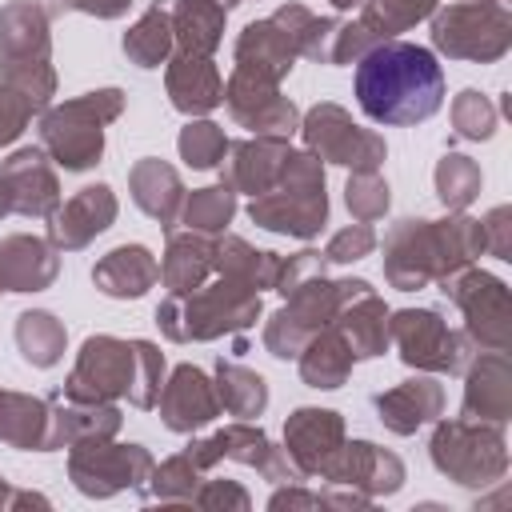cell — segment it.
Instances as JSON below:
<instances>
[{"label": "cell", "mask_w": 512, "mask_h": 512, "mask_svg": "<svg viewBox=\"0 0 512 512\" xmlns=\"http://www.w3.org/2000/svg\"><path fill=\"white\" fill-rule=\"evenodd\" d=\"M340 284V304L332 316V328L344 336L356 360H372L388 352V304L376 296L368 280H336Z\"/></svg>", "instance_id": "cell-17"}, {"label": "cell", "mask_w": 512, "mask_h": 512, "mask_svg": "<svg viewBox=\"0 0 512 512\" xmlns=\"http://www.w3.org/2000/svg\"><path fill=\"white\" fill-rule=\"evenodd\" d=\"M132 388V340L120 336H88L76 352V364L64 380V400L108 404L128 396Z\"/></svg>", "instance_id": "cell-14"}, {"label": "cell", "mask_w": 512, "mask_h": 512, "mask_svg": "<svg viewBox=\"0 0 512 512\" xmlns=\"http://www.w3.org/2000/svg\"><path fill=\"white\" fill-rule=\"evenodd\" d=\"M220 104L252 136H284L288 140L300 128V108L280 92V84L248 76L240 68H232V76L224 80V100Z\"/></svg>", "instance_id": "cell-15"}, {"label": "cell", "mask_w": 512, "mask_h": 512, "mask_svg": "<svg viewBox=\"0 0 512 512\" xmlns=\"http://www.w3.org/2000/svg\"><path fill=\"white\" fill-rule=\"evenodd\" d=\"M160 420L168 432H180V436H192L200 432L204 424H212L220 416V400H216V384L204 368L196 364H176L172 376L164 380L160 388Z\"/></svg>", "instance_id": "cell-19"}, {"label": "cell", "mask_w": 512, "mask_h": 512, "mask_svg": "<svg viewBox=\"0 0 512 512\" xmlns=\"http://www.w3.org/2000/svg\"><path fill=\"white\" fill-rule=\"evenodd\" d=\"M216 400H220V412L236 416V420H252L268 408V380L244 364H232V360H216Z\"/></svg>", "instance_id": "cell-38"}, {"label": "cell", "mask_w": 512, "mask_h": 512, "mask_svg": "<svg viewBox=\"0 0 512 512\" xmlns=\"http://www.w3.org/2000/svg\"><path fill=\"white\" fill-rule=\"evenodd\" d=\"M64 344H68V332H64V324H60L52 312L28 308V312L16 316V348H20V356H24L32 368H52V364H60Z\"/></svg>", "instance_id": "cell-39"}, {"label": "cell", "mask_w": 512, "mask_h": 512, "mask_svg": "<svg viewBox=\"0 0 512 512\" xmlns=\"http://www.w3.org/2000/svg\"><path fill=\"white\" fill-rule=\"evenodd\" d=\"M288 140L284 136H248V140H228V152L220 160V184L232 188L236 196H260L268 192L288 160Z\"/></svg>", "instance_id": "cell-21"}, {"label": "cell", "mask_w": 512, "mask_h": 512, "mask_svg": "<svg viewBox=\"0 0 512 512\" xmlns=\"http://www.w3.org/2000/svg\"><path fill=\"white\" fill-rule=\"evenodd\" d=\"M372 408H376V416L388 432L412 436L444 412V384H436L432 376H412V380H404L388 392H376Z\"/></svg>", "instance_id": "cell-26"}, {"label": "cell", "mask_w": 512, "mask_h": 512, "mask_svg": "<svg viewBox=\"0 0 512 512\" xmlns=\"http://www.w3.org/2000/svg\"><path fill=\"white\" fill-rule=\"evenodd\" d=\"M60 276L56 244L44 236L12 232L0 240V288L8 292H44Z\"/></svg>", "instance_id": "cell-25"}, {"label": "cell", "mask_w": 512, "mask_h": 512, "mask_svg": "<svg viewBox=\"0 0 512 512\" xmlns=\"http://www.w3.org/2000/svg\"><path fill=\"white\" fill-rule=\"evenodd\" d=\"M484 232V252H492L496 260H512V212L500 204L480 220Z\"/></svg>", "instance_id": "cell-52"}, {"label": "cell", "mask_w": 512, "mask_h": 512, "mask_svg": "<svg viewBox=\"0 0 512 512\" xmlns=\"http://www.w3.org/2000/svg\"><path fill=\"white\" fill-rule=\"evenodd\" d=\"M436 12V0H360V28L372 40H392L408 32L412 24L428 20Z\"/></svg>", "instance_id": "cell-40"}, {"label": "cell", "mask_w": 512, "mask_h": 512, "mask_svg": "<svg viewBox=\"0 0 512 512\" xmlns=\"http://www.w3.org/2000/svg\"><path fill=\"white\" fill-rule=\"evenodd\" d=\"M32 116H36V108H32L16 88H8V84L0 80V148H8V144L32 124Z\"/></svg>", "instance_id": "cell-51"}, {"label": "cell", "mask_w": 512, "mask_h": 512, "mask_svg": "<svg viewBox=\"0 0 512 512\" xmlns=\"http://www.w3.org/2000/svg\"><path fill=\"white\" fill-rule=\"evenodd\" d=\"M48 424H52V404L48 400L0 388V444L28 448V452H48Z\"/></svg>", "instance_id": "cell-33"}, {"label": "cell", "mask_w": 512, "mask_h": 512, "mask_svg": "<svg viewBox=\"0 0 512 512\" xmlns=\"http://www.w3.org/2000/svg\"><path fill=\"white\" fill-rule=\"evenodd\" d=\"M432 180H436V196L448 212H464L480 196V184H484L480 164L472 156H460V152H444Z\"/></svg>", "instance_id": "cell-41"}, {"label": "cell", "mask_w": 512, "mask_h": 512, "mask_svg": "<svg viewBox=\"0 0 512 512\" xmlns=\"http://www.w3.org/2000/svg\"><path fill=\"white\" fill-rule=\"evenodd\" d=\"M0 216H8V200H4V184H0Z\"/></svg>", "instance_id": "cell-57"}, {"label": "cell", "mask_w": 512, "mask_h": 512, "mask_svg": "<svg viewBox=\"0 0 512 512\" xmlns=\"http://www.w3.org/2000/svg\"><path fill=\"white\" fill-rule=\"evenodd\" d=\"M268 508L280 512V508H324V492H308V488H296V480H288V488H276L268 496Z\"/></svg>", "instance_id": "cell-54"}, {"label": "cell", "mask_w": 512, "mask_h": 512, "mask_svg": "<svg viewBox=\"0 0 512 512\" xmlns=\"http://www.w3.org/2000/svg\"><path fill=\"white\" fill-rule=\"evenodd\" d=\"M300 380L308 384V388H324V392H332V388H340V384H348V376H352V364H356V356H352V348L344 344V336L328 324V328H320L304 348H300Z\"/></svg>", "instance_id": "cell-35"}, {"label": "cell", "mask_w": 512, "mask_h": 512, "mask_svg": "<svg viewBox=\"0 0 512 512\" xmlns=\"http://www.w3.org/2000/svg\"><path fill=\"white\" fill-rule=\"evenodd\" d=\"M212 252H216V236L208 232H168V248L160 260V284L168 292L200 288L212 276Z\"/></svg>", "instance_id": "cell-32"}, {"label": "cell", "mask_w": 512, "mask_h": 512, "mask_svg": "<svg viewBox=\"0 0 512 512\" xmlns=\"http://www.w3.org/2000/svg\"><path fill=\"white\" fill-rule=\"evenodd\" d=\"M296 132L304 136V148L320 164H340V168H352V172H372L388 156L384 136L372 132V128H360L352 120V112L332 104V100H320L316 108H308L300 116Z\"/></svg>", "instance_id": "cell-10"}, {"label": "cell", "mask_w": 512, "mask_h": 512, "mask_svg": "<svg viewBox=\"0 0 512 512\" xmlns=\"http://www.w3.org/2000/svg\"><path fill=\"white\" fill-rule=\"evenodd\" d=\"M184 456H188L200 472L216 468L220 460H236V464H244V468H256V472H260L264 480H272V484H288V480L300 484V480H304L300 468L292 464V456H288L284 448H276L264 428H256V424H248V420L224 424L220 432L192 440V444L184 448Z\"/></svg>", "instance_id": "cell-12"}, {"label": "cell", "mask_w": 512, "mask_h": 512, "mask_svg": "<svg viewBox=\"0 0 512 512\" xmlns=\"http://www.w3.org/2000/svg\"><path fill=\"white\" fill-rule=\"evenodd\" d=\"M152 452L144 444H112V440H84L68 448V480L76 492L92 500H108L124 488H144L152 472Z\"/></svg>", "instance_id": "cell-11"}, {"label": "cell", "mask_w": 512, "mask_h": 512, "mask_svg": "<svg viewBox=\"0 0 512 512\" xmlns=\"http://www.w3.org/2000/svg\"><path fill=\"white\" fill-rule=\"evenodd\" d=\"M160 280V260L144 244H120L92 268V284L112 300H140Z\"/></svg>", "instance_id": "cell-31"}, {"label": "cell", "mask_w": 512, "mask_h": 512, "mask_svg": "<svg viewBox=\"0 0 512 512\" xmlns=\"http://www.w3.org/2000/svg\"><path fill=\"white\" fill-rule=\"evenodd\" d=\"M344 204H348V212H352L360 224H376V220L388 212V204H392L388 180L380 176V168H372V172H352L348 184H344Z\"/></svg>", "instance_id": "cell-46"}, {"label": "cell", "mask_w": 512, "mask_h": 512, "mask_svg": "<svg viewBox=\"0 0 512 512\" xmlns=\"http://www.w3.org/2000/svg\"><path fill=\"white\" fill-rule=\"evenodd\" d=\"M328 488H352L368 500L392 496L404 484V460L388 448H376L372 440H344L316 472Z\"/></svg>", "instance_id": "cell-16"}, {"label": "cell", "mask_w": 512, "mask_h": 512, "mask_svg": "<svg viewBox=\"0 0 512 512\" xmlns=\"http://www.w3.org/2000/svg\"><path fill=\"white\" fill-rule=\"evenodd\" d=\"M284 300H288V304L268 316L260 340H264V348H268L276 360H296L300 348H304L320 328L332 324L336 304H340V284L328 280V276H312V280H304L300 288H292Z\"/></svg>", "instance_id": "cell-13"}, {"label": "cell", "mask_w": 512, "mask_h": 512, "mask_svg": "<svg viewBox=\"0 0 512 512\" xmlns=\"http://www.w3.org/2000/svg\"><path fill=\"white\" fill-rule=\"evenodd\" d=\"M260 292L216 276L188 292H168L156 308V324L172 344H204L220 336H236L260 320Z\"/></svg>", "instance_id": "cell-3"}, {"label": "cell", "mask_w": 512, "mask_h": 512, "mask_svg": "<svg viewBox=\"0 0 512 512\" xmlns=\"http://www.w3.org/2000/svg\"><path fill=\"white\" fill-rule=\"evenodd\" d=\"M176 148H180V160L188 164V168H220V160H224V152H228V136H224V128L220 124H212V120H188L184 128H180V140H176Z\"/></svg>", "instance_id": "cell-44"}, {"label": "cell", "mask_w": 512, "mask_h": 512, "mask_svg": "<svg viewBox=\"0 0 512 512\" xmlns=\"http://www.w3.org/2000/svg\"><path fill=\"white\" fill-rule=\"evenodd\" d=\"M52 404V424H48V452L72 448L84 440H112L120 432V408L108 404H84V400H64L60 392L48 400Z\"/></svg>", "instance_id": "cell-30"}, {"label": "cell", "mask_w": 512, "mask_h": 512, "mask_svg": "<svg viewBox=\"0 0 512 512\" xmlns=\"http://www.w3.org/2000/svg\"><path fill=\"white\" fill-rule=\"evenodd\" d=\"M432 48L448 60L492 64L512 48V8L508 0H460L436 8L432 16Z\"/></svg>", "instance_id": "cell-7"}, {"label": "cell", "mask_w": 512, "mask_h": 512, "mask_svg": "<svg viewBox=\"0 0 512 512\" xmlns=\"http://www.w3.org/2000/svg\"><path fill=\"white\" fill-rule=\"evenodd\" d=\"M296 56H300L296 36H292V28L276 12L268 20L244 24V32L236 36V48H232V60H236L240 72L260 76V80H272V84H280L292 72Z\"/></svg>", "instance_id": "cell-22"}, {"label": "cell", "mask_w": 512, "mask_h": 512, "mask_svg": "<svg viewBox=\"0 0 512 512\" xmlns=\"http://www.w3.org/2000/svg\"><path fill=\"white\" fill-rule=\"evenodd\" d=\"M8 496H12V488H8L4 476H0V508H8Z\"/></svg>", "instance_id": "cell-56"}, {"label": "cell", "mask_w": 512, "mask_h": 512, "mask_svg": "<svg viewBox=\"0 0 512 512\" xmlns=\"http://www.w3.org/2000/svg\"><path fill=\"white\" fill-rule=\"evenodd\" d=\"M220 4H224V8H236V4H244V0H220Z\"/></svg>", "instance_id": "cell-58"}, {"label": "cell", "mask_w": 512, "mask_h": 512, "mask_svg": "<svg viewBox=\"0 0 512 512\" xmlns=\"http://www.w3.org/2000/svg\"><path fill=\"white\" fill-rule=\"evenodd\" d=\"M428 456H432L436 472L456 480L460 488H488V484L504 480V472H508L504 428L468 420V416L440 420L428 440Z\"/></svg>", "instance_id": "cell-6"}, {"label": "cell", "mask_w": 512, "mask_h": 512, "mask_svg": "<svg viewBox=\"0 0 512 512\" xmlns=\"http://www.w3.org/2000/svg\"><path fill=\"white\" fill-rule=\"evenodd\" d=\"M440 292L460 308L464 336L484 352H508L512 344V296L508 284L484 268H460L440 280Z\"/></svg>", "instance_id": "cell-9"}, {"label": "cell", "mask_w": 512, "mask_h": 512, "mask_svg": "<svg viewBox=\"0 0 512 512\" xmlns=\"http://www.w3.org/2000/svg\"><path fill=\"white\" fill-rule=\"evenodd\" d=\"M236 216V192L224 184L212 188H196L192 196H184L180 204V224H188V232H208L220 236Z\"/></svg>", "instance_id": "cell-42"}, {"label": "cell", "mask_w": 512, "mask_h": 512, "mask_svg": "<svg viewBox=\"0 0 512 512\" xmlns=\"http://www.w3.org/2000/svg\"><path fill=\"white\" fill-rule=\"evenodd\" d=\"M356 104L376 124H420L444 104V68L424 44L380 40L356 60Z\"/></svg>", "instance_id": "cell-1"}, {"label": "cell", "mask_w": 512, "mask_h": 512, "mask_svg": "<svg viewBox=\"0 0 512 512\" xmlns=\"http://www.w3.org/2000/svg\"><path fill=\"white\" fill-rule=\"evenodd\" d=\"M336 12H348V8H360V0H328Z\"/></svg>", "instance_id": "cell-55"}, {"label": "cell", "mask_w": 512, "mask_h": 512, "mask_svg": "<svg viewBox=\"0 0 512 512\" xmlns=\"http://www.w3.org/2000/svg\"><path fill=\"white\" fill-rule=\"evenodd\" d=\"M388 344H396L400 360L420 372H464L472 364L476 344L448 328V320L436 308H400L388 312Z\"/></svg>", "instance_id": "cell-8"}, {"label": "cell", "mask_w": 512, "mask_h": 512, "mask_svg": "<svg viewBox=\"0 0 512 512\" xmlns=\"http://www.w3.org/2000/svg\"><path fill=\"white\" fill-rule=\"evenodd\" d=\"M128 192L136 200V208L144 216H152L164 232H172L180 224V204H184V184H180V172L156 156L148 160H136L128 168Z\"/></svg>", "instance_id": "cell-29"}, {"label": "cell", "mask_w": 512, "mask_h": 512, "mask_svg": "<svg viewBox=\"0 0 512 512\" xmlns=\"http://www.w3.org/2000/svg\"><path fill=\"white\" fill-rule=\"evenodd\" d=\"M228 8L220 0H176L172 4V40L184 56H212L224 40Z\"/></svg>", "instance_id": "cell-34"}, {"label": "cell", "mask_w": 512, "mask_h": 512, "mask_svg": "<svg viewBox=\"0 0 512 512\" xmlns=\"http://www.w3.org/2000/svg\"><path fill=\"white\" fill-rule=\"evenodd\" d=\"M192 504L196 508H232V512H248L252 508V496L236 484V480H200V488H196V496H192Z\"/></svg>", "instance_id": "cell-50"}, {"label": "cell", "mask_w": 512, "mask_h": 512, "mask_svg": "<svg viewBox=\"0 0 512 512\" xmlns=\"http://www.w3.org/2000/svg\"><path fill=\"white\" fill-rule=\"evenodd\" d=\"M116 208L120 204H116V192L108 184H88L72 200L56 204V212L48 216V240L56 244V252H80L100 232L112 228Z\"/></svg>", "instance_id": "cell-20"}, {"label": "cell", "mask_w": 512, "mask_h": 512, "mask_svg": "<svg viewBox=\"0 0 512 512\" xmlns=\"http://www.w3.org/2000/svg\"><path fill=\"white\" fill-rule=\"evenodd\" d=\"M164 352L152 344V340H132V388H128V400L136 408H156L160 400V388H164Z\"/></svg>", "instance_id": "cell-45"}, {"label": "cell", "mask_w": 512, "mask_h": 512, "mask_svg": "<svg viewBox=\"0 0 512 512\" xmlns=\"http://www.w3.org/2000/svg\"><path fill=\"white\" fill-rule=\"evenodd\" d=\"M464 372H468V380H464L460 416L504 428L508 416H512V364H508V352H484Z\"/></svg>", "instance_id": "cell-24"}, {"label": "cell", "mask_w": 512, "mask_h": 512, "mask_svg": "<svg viewBox=\"0 0 512 512\" xmlns=\"http://www.w3.org/2000/svg\"><path fill=\"white\" fill-rule=\"evenodd\" d=\"M452 132L460 140H488L496 132V104L484 92L464 88L452 100Z\"/></svg>", "instance_id": "cell-47"}, {"label": "cell", "mask_w": 512, "mask_h": 512, "mask_svg": "<svg viewBox=\"0 0 512 512\" xmlns=\"http://www.w3.org/2000/svg\"><path fill=\"white\" fill-rule=\"evenodd\" d=\"M324 268H328V260H324V252H316V248H304V252H296V256H288V260H280V268H276V292L280 296H288L292 288H300L304 280H312V276H324Z\"/></svg>", "instance_id": "cell-49"}, {"label": "cell", "mask_w": 512, "mask_h": 512, "mask_svg": "<svg viewBox=\"0 0 512 512\" xmlns=\"http://www.w3.org/2000/svg\"><path fill=\"white\" fill-rule=\"evenodd\" d=\"M0 184L8 212L28 216V220H48L60 204V180L44 148H16L0 164Z\"/></svg>", "instance_id": "cell-18"}, {"label": "cell", "mask_w": 512, "mask_h": 512, "mask_svg": "<svg viewBox=\"0 0 512 512\" xmlns=\"http://www.w3.org/2000/svg\"><path fill=\"white\" fill-rule=\"evenodd\" d=\"M0 292H4V288H0Z\"/></svg>", "instance_id": "cell-59"}, {"label": "cell", "mask_w": 512, "mask_h": 512, "mask_svg": "<svg viewBox=\"0 0 512 512\" xmlns=\"http://www.w3.org/2000/svg\"><path fill=\"white\" fill-rule=\"evenodd\" d=\"M200 480H204V472H200L184 452H176V456H168L164 464H152L144 492H148L152 500H160V504H192Z\"/></svg>", "instance_id": "cell-43"}, {"label": "cell", "mask_w": 512, "mask_h": 512, "mask_svg": "<svg viewBox=\"0 0 512 512\" xmlns=\"http://www.w3.org/2000/svg\"><path fill=\"white\" fill-rule=\"evenodd\" d=\"M52 64L48 12L36 0H12L0 8V68Z\"/></svg>", "instance_id": "cell-27"}, {"label": "cell", "mask_w": 512, "mask_h": 512, "mask_svg": "<svg viewBox=\"0 0 512 512\" xmlns=\"http://www.w3.org/2000/svg\"><path fill=\"white\" fill-rule=\"evenodd\" d=\"M344 444V416L332 408H296L284 420V452L300 468V476H316L320 464Z\"/></svg>", "instance_id": "cell-23"}, {"label": "cell", "mask_w": 512, "mask_h": 512, "mask_svg": "<svg viewBox=\"0 0 512 512\" xmlns=\"http://www.w3.org/2000/svg\"><path fill=\"white\" fill-rule=\"evenodd\" d=\"M124 112L120 88H96L40 112V148L64 172H84L104 156V128Z\"/></svg>", "instance_id": "cell-5"}, {"label": "cell", "mask_w": 512, "mask_h": 512, "mask_svg": "<svg viewBox=\"0 0 512 512\" xmlns=\"http://www.w3.org/2000/svg\"><path fill=\"white\" fill-rule=\"evenodd\" d=\"M164 88L176 112L184 116H204L224 100V76L212 64V56H168L164 64Z\"/></svg>", "instance_id": "cell-28"}, {"label": "cell", "mask_w": 512, "mask_h": 512, "mask_svg": "<svg viewBox=\"0 0 512 512\" xmlns=\"http://www.w3.org/2000/svg\"><path fill=\"white\" fill-rule=\"evenodd\" d=\"M372 248H376L372 224H360V220H356V224L332 232V240L324 244V260H328V264H352V260L372 256Z\"/></svg>", "instance_id": "cell-48"}, {"label": "cell", "mask_w": 512, "mask_h": 512, "mask_svg": "<svg viewBox=\"0 0 512 512\" xmlns=\"http://www.w3.org/2000/svg\"><path fill=\"white\" fill-rule=\"evenodd\" d=\"M60 12H84V16H96V20H116L132 8V0H56Z\"/></svg>", "instance_id": "cell-53"}, {"label": "cell", "mask_w": 512, "mask_h": 512, "mask_svg": "<svg viewBox=\"0 0 512 512\" xmlns=\"http://www.w3.org/2000/svg\"><path fill=\"white\" fill-rule=\"evenodd\" d=\"M276 268H280L276 252L252 248L240 236H216V252H212V272L216 276H228V280H240L256 292H264V288L276 284Z\"/></svg>", "instance_id": "cell-37"}, {"label": "cell", "mask_w": 512, "mask_h": 512, "mask_svg": "<svg viewBox=\"0 0 512 512\" xmlns=\"http://www.w3.org/2000/svg\"><path fill=\"white\" fill-rule=\"evenodd\" d=\"M484 252L480 220L452 212L444 220H396L384 236V280L400 292L440 284L444 276L468 268Z\"/></svg>", "instance_id": "cell-2"}, {"label": "cell", "mask_w": 512, "mask_h": 512, "mask_svg": "<svg viewBox=\"0 0 512 512\" xmlns=\"http://www.w3.org/2000/svg\"><path fill=\"white\" fill-rule=\"evenodd\" d=\"M124 56L136 68H160L168 64L176 40H172V4L168 0H152L144 8V16L124 32Z\"/></svg>", "instance_id": "cell-36"}, {"label": "cell", "mask_w": 512, "mask_h": 512, "mask_svg": "<svg viewBox=\"0 0 512 512\" xmlns=\"http://www.w3.org/2000/svg\"><path fill=\"white\" fill-rule=\"evenodd\" d=\"M248 220L264 232L276 236H296V240H312L324 224H328V192H324V164L304 148V152H288L280 180L252 196L248 204Z\"/></svg>", "instance_id": "cell-4"}]
</instances>
